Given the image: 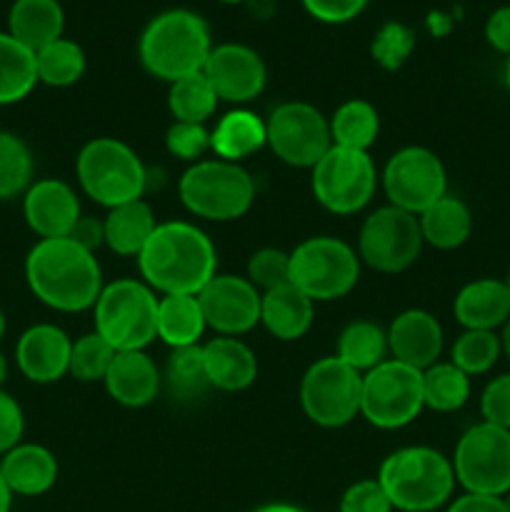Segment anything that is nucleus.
Masks as SVG:
<instances>
[{"label":"nucleus","instance_id":"37","mask_svg":"<svg viewBox=\"0 0 510 512\" xmlns=\"http://www.w3.org/2000/svg\"><path fill=\"white\" fill-rule=\"evenodd\" d=\"M503 345L495 330H463L450 348V363L463 370L468 378L483 375L498 363Z\"/></svg>","mask_w":510,"mask_h":512},{"label":"nucleus","instance_id":"43","mask_svg":"<svg viewBox=\"0 0 510 512\" xmlns=\"http://www.w3.org/2000/svg\"><path fill=\"white\" fill-rule=\"evenodd\" d=\"M165 148L173 158L193 165L203 160L205 153H210V130L198 123H178V120H173V125L165 133Z\"/></svg>","mask_w":510,"mask_h":512},{"label":"nucleus","instance_id":"40","mask_svg":"<svg viewBox=\"0 0 510 512\" xmlns=\"http://www.w3.org/2000/svg\"><path fill=\"white\" fill-rule=\"evenodd\" d=\"M115 358V350L105 338L98 333H85L78 340H73L70 350V373L80 383H103L108 375L110 363Z\"/></svg>","mask_w":510,"mask_h":512},{"label":"nucleus","instance_id":"4","mask_svg":"<svg viewBox=\"0 0 510 512\" xmlns=\"http://www.w3.org/2000/svg\"><path fill=\"white\" fill-rule=\"evenodd\" d=\"M378 483L400 512H433L443 508L455 490L453 463L425 445L390 453L378 470Z\"/></svg>","mask_w":510,"mask_h":512},{"label":"nucleus","instance_id":"44","mask_svg":"<svg viewBox=\"0 0 510 512\" xmlns=\"http://www.w3.org/2000/svg\"><path fill=\"white\" fill-rule=\"evenodd\" d=\"M340 512H393V503L378 478H365L345 490L340 498Z\"/></svg>","mask_w":510,"mask_h":512},{"label":"nucleus","instance_id":"3","mask_svg":"<svg viewBox=\"0 0 510 512\" xmlns=\"http://www.w3.org/2000/svg\"><path fill=\"white\" fill-rule=\"evenodd\" d=\"M210 50L213 40L208 23L185 8L163 10L155 15L138 40L140 65L165 83L203 73Z\"/></svg>","mask_w":510,"mask_h":512},{"label":"nucleus","instance_id":"42","mask_svg":"<svg viewBox=\"0 0 510 512\" xmlns=\"http://www.w3.org/2000/svg\"><path fill=\"white\" fill-rule=\"evenodd\" d=\"M245 278L260 290L280 288V285L290 283V253H283L280 248H260L248 258V268H245Z\"/></svg>","mask_w":510,"mask_h":512},{"label":"nucleus","instance_id":"58","mask_svg":"<svg viewBox=\"0 0 510 512\" xmlns=\"http://www.w3.org/2000/svg\"><path fill=\"white\" fill-rule=\"evenodd\" d=\"M503 500H505V505H508V510H510V493L503 495Z\"/></svg>","mask_w":510,"mask_h":512},{"label":"nucleus","instance_id":"45","mask_svg":"<svg viewBox=\"0 0 510 512\" xmlns=\"http://www.w3.org/2000/svg\"><path fill=\"white\" fill-rule=\"evenodd\" d=\"M480 415L483 423L510 430V373L498 375L485 385L480 395Z\"/></svg>","mask_w":510,"mask_h":512},{"label":"nucleus","instance_id":"31","mask_svg":"<svg viewBox=\"0 0 510 512\" xmlns=\"http://www.w3.org/2000/svg\"><path fill=\"white\" fill-rule=\"evenodd\" d=\"M38 85L35 53L0 30V105L20 103Z\"/></svg>","mask_w":510,"mask_h":512},{"label":"nucleus","instance_id":"59","mask_svg":"<svg viewBox=\"0 0 510 512\" xmlns=\"http://www.w3.org/2000/svg\"><path fill=\"white\" fill-rule=\"evenodd\" d=\"M505 283H508V290H510V278H508V280H505Z\"/></svg>","mask_w":510,"mask_h":512},{"label":"nucleus","instance_id":"55","mask_svg":"<svg viewBox=\"0 0 510 512\" xmlns=\"http://www.w3.org/2000/svg\"><path fill=\"white\" fill-rule=\"evenodd\" d=\"M3 335H5V313L3 308H0V340H3Z\"/></svg>","mask_w":510,"mask_h":512},{"label":"nucleus","instance_id":"28","mask_svg":"<svg viewBox=\"0 0 510 512\" xmlns=\"http://www.w3.org/2000/svg\"><path fill=\"white\" fill-rule=\"evenodd\" d=\"M103 225L105 245H108L115 255L138 258V255L143 253L145 243L150 240V235H153L158 220H155L153 208L140 198L133 200V203H123L118 205V208H110Z\"/></svg>","mask_w":510,"mask_h":512},{"label":"nucleus","instance_id":"19","mask_svg":"<svg viewBox=\"0 0 510 512\" xmlns=\"http://www.w3.org/2000/svg\"><path fill=\"white\" fill-rule=\"evenodd\" d=\"M70 350L73 340L63 328L53 323L30 325L15 345L18 370L38 385L58 383L70 373Z\"/></svg>","mask_w":510,"mask_h":512},{"label":"nucleus","instance_id":"2","mask_svg":"<svg viewBox=\"0 0 510 512\" xmlns=\"http://www.w3.org/2000/svg\"><path fill=\"white\" fill-rule=\"evenodd\" d=\"M25 283L40 303L58 313L93 308L105 285L95 253L73 238L38 240L25 258Z\"/></svg>","mask_w":510,"mask_h":512},{"label":"nucleus","instance_id":"46","mask_svg":"<svg viewBox=\"0 0 510 512\" xmlns=\"http://www.w3.org/2000/svg\"><path fill=\"white\" fill-rule=\"evenodd\" d=\"M300 3L310 18L328 25H340L358 18L370 0H300Z\"/></svg>","mask_w":510,"mask_h":512},{"label":"nucleus","instance_id":"7","mask_svg":"<svg viewBox=\"0 0 510 512\" xmlns=\"http://www.w3.org/2000/svg\"><path fill=\"white\" fill-rule=\"evenodd\" d=\"M95 333L115 353L145 350L158 338V295L135 278H120L103 285L93 305Z\"/></svg>","mask_w":510,"mask_h":512},{"label":"nucleus","instance_id":"21","mask_svg":"<svg viewBox=\"0 0 510 512\" xmlns=\"http://www.w3.org/2000/svg\"><path fill=\"white\" fill-rule=\"evenodd\" d=\"M103 385L110 398L123 408H145L158 398L163 373L145 350H125L115 353Z\"/></svg>","mask_w":510,"mask_h":512},{"label":"nucleus","instance_id":"13","mask_svg":"<svg viewBox=\"0 0 510 512\" xmlns=\"http://www.w3.org/2000/svg\"><path fill=\"white\" fill-rule=\"evenodd\" d=\"M418 215L395 205H383L363 220L358 233V258L378 273L395 275L408 270L423 250Z\"/></svg>","mask_w":510,"mask_h":512},{"label":"nucleus","instance_id":"16","mask_svg":"<svg viewBox=\"0 0 510 512\" xmlns=\"http://www.w3.org/2000/svg\"><path fill=\"white\" fill-rule=\"evenodd\" d=\"M260 298L245 275H215L198 293L205 325L228 338H240L260 325Z\"/></svg>","mask_w":510,"mask_h":512},{"label":"nucleus","instance_id":"47","mask_svg":"<svg viewBox=\"0 0 510 512\" xmlns=\"http://www.w3.org/2000/svg\"><path fill=\"white\" fill-rule=\"evenodd\" d=\"M25 433V415L18 400L0 388V455L13 450L15 445L23 443Z\"/></svg>","mask_w":510,"mask_h":512},{"label":"nucleus","instance_id":"38","mask_svg":"<svg viewBox=\"0 0 510 512\" xmlns=\"http://www.w3.org/2000/svg\"><path fill=\"white\" fill-rule=\"evenodd\" d=\"M33 185V155L18 135L0 130V200L25 195Z\"/></svg>","mask_w":510,"mask_h":512},{"label":"nucleus","instance_id":"39","mask_svg":"<svg viewBox=\"0 0 510 512\" xmlns=\"http://www.w3.org/2000/svg\"><path fill=\"white\" fill-rule=\"evenodd\" d=\"M163 380L168 383L170 393L175 398L190 400L195 395H203L210 388L208 375H205L203 348L193 345V348L173 350L168 358V365H165Z\"/></svg>","mask_w":510,"mask_h":512},{"label":"nucleus","instance_id":"49","mask_svg":"<svg viewBox=\"0 0 510 512\" xmlns=\"http://www.w3.org/2000/svg\"><path fill=\"white\" fill-rule=\"evenodd\" d=\"M448 512H510L503 498L498 495L463 493L448 505Z\"/></svg>","mask_w":510,"mask_h":512},{"label":"nucleus","instance_id":"17","mask_svg":"<svg viewBox=\"0 0 510 512\" xmlns=\"http://www.w3.org/2000/svg\"><path fill=\"white\" fill-rule=\"evenodd\" d=\"M203 75L213 85L218 100L233 105H245L258 98L268 80L263 58L240 43L213 45Z\"/></svg>","mask_w":510,"mask_h":512},{"label":"nucleus","instance_id":"24","mask_svg":"<svg viewBox=\"0 0 510 512\" xmlns=\"http://www.w3.org/2000/svg\"><path fill=\"white\" fill-rule=\"evenodd\" d=\"M0 473L13 495L38 498L58 480V460L45 445L18 443L0 458Z\"/></svg>","mask_w":510,"mask_h":512},{"label":"nucleus","instance_id":"12","mask_svg":"<svg viewBox=\"0 0 510 512\" xmlns=\"http://www.w3.org/2000/svg\"><path fill=\"white\" fill-rule=\"evenodd\" d=\"M455 483L465 493L503 495L510 493V430L478 423L460 435L453 453Z\"/></svg>","mask_w":510,"mask_h":512},{"label":"nucleus","instance_id":"11","mask_svg":"<svg viewBox=\"0 0 510 512\" xmlns=\"http://www.w3.org/2000/svg\"><path fill=\"white\" fill-rule=\"evenodd\" d=\"M363 375L330 355L305 370L300 380V408L320 428H343L360 415Z\"/></svg>","mask_w":510,"mask_h":512},{"label":"nucleus","instance_id":"52","mask_svg":"<svg viewBox=\"0 0 510 512\" xmlns=\"http://www.w3.org/2000/svg\"><path fill=\"white\" fill-rule=\"evenodd\" d=\"M255 512H305V510L295 508V505H288V503H270V505H263V508H258Z\"/></svg>","mask_w":510,"mask_h":512},{"label":"nucleus","instance_id":"50","mask_svg":"<svg viewBox=\"0 0 510 512\" xmlns=\"http://www.w3.org/2000/svg\"><path fill=\"white\" fill-rule=\"evenodd\" d=\"M68 238H73L75 243L83 245L85 250L95 253V250H98L100 245H105V225H103V220L90 218V215H83V218L78 220V225H75L73 233H70Z\"/></svg>","mask_w":510,"mask_h":512},{"label":"nucleus","instance_id":"5","mask_svg":"<svg viewBox=\"0 0 510 512\" xmlns=\"http://www.w3.org/2000/svg\"><path fill=\"white\" fill-rule=\"evenodd\" d=\"M178 195L183 208L195 218L230 223L253 208L255 180L240 163L203 158L180 175Z\"/></svg>","mask_w":510,"mask_h":512},{"label":"nucleus","instance_id":"15","mask_svg":"<svg viewBox=\"0 0 510 512\" xmlns=\"http://www.w3.org/2000/svg\"><path fill=\"white\" fill-rule=\"evenodd\" d=\"M268 148L290 168H315L333 148L330 123L315 105L290 100L280 103L265 120Z\"/></svg>","mask_w":510,"mask_h":512},{"label":"nucleus","instance_id":"10","mask_svg":"<svg viewBox=\"0 0 510 512\" xmlns=\"http://www.w3.org/2000/svg\"><path fill=\"white\" fill-rule=\"evenodd\" d=\"M423 410V370L388 358L363 375L360 415L375 428L400 430Z\"/></svg>","mask_w":510,"mask_h":512},{"label":"nucleus","instance_id":"34","mask_svg":"<svg viewBox=\"0 0 510 512\" xmlns=\"http://www.w3.org/2000/svg\"><path fill=\"white\" fill-rule=\"evenodd\" d=\"M35 70H38V83L50 88H70L83 78L85 53L75 40L58 38L35 53Z\"/></svg>","mask_w":510,"mask_h":512},{"label":"nucleus","instance_id":"56","mask_svg":"<svg viewBox=\"0 0 510 512\" xmlns=\"http://www.w3.org/2000/svg\"><path fill=\"white\" fill-rule=\"evenodd\" d=\"M505 88H508L510 93V58H508V65H505Z\"/></svg>","mask_w":510,"mask_h":512},{"label":"nucleus","instance_id":"27","mask_svg":"<svg viewBox=\"0 0 510 512\" xmlns=\"http://www.w3.org/2000/svg\"><path fill=\"white\" fill-rule=\"evenodd\" d=\"M268 145L265 120L248 108L225 113L210 130V153L228 163H240Z\"/></svg>","mask_w":510,"mask_h":512},{"label":"nucleus","instance_id":"18","mask_svg":"<svg viewBox=\"0 0 510 512\" xmlns=\"http://www.w3.org/2000/svg\"><path fill=\"white\" fill-rule=\"evenodd\" d=\"M23 218L40 240L68 238L83 218L78 193L65 180H35L23 195Z\"/></svg>","mask_w":510,"mask_h":512},{"label":"nucleus","instance_id":"41","mask_svg":"<svg viewBox=\"0 0 510 512\" xmlns=\"http://www.w3.org/2000/svg\"><path fill=\"white\" fill-rule=\"evenodd\" d=\"M415 48V35L408 25L403 23H385L383 28L375 33L373 43H370V55L375 63L383 70H398L403 68L405 60L410 58Z\"/></svg>","mask_w":510,"mask_h":512},{"label":"nucleus","instance_id":"22","mask_svg":"<svg viewBox=\"0 0 510 512\" xmlns=\"http://www.w3.org/2000/svg\"><path fill=\"white\" fill-rule=\"evenodd\" d=\"M200 348H203L210 388H218L223 393H240V390H248L258 378V358L240 338L218 335Z\"/></svg>","mask_w":510,"mask_h":512},{"label":"nucleus","instance_id":"54","mask_svg":"<svg viewBox=\"0 0 510 512\" xmlns=\"http://www.w3.org/2000/svg\"><path fill=\"white\" fill-rule=\"evenodd\" d=\"M5 378H8V360H5V355L0 353V388H3Z\"/></svg>","mask_w":510,"mask_h":512},{"label":"nucleus","instance_id":"9","mask_svg":"<svg viewBox=\"0 0 510 512\" xmlns=\"http://www.w3.org/2000/svg\"><path fill=\"white\" fill-rule=\"evenodd\" d=\"M378 183L380 175L365 150L333 145L310 170V188L315 200L335 215L360 213L375 198Z\"/></svg>","mask_w":510,"mask_h":512},{"label":"nucleus","instance_id":"36","mask_svg":"<svg viewBox=\"0 0 510 512\" xmlns=\"http://www.w3.org/2000/svg\"><path fill=\"white\" fill-rule=\"evenodd\" d=\"M215 108H218V95L203 73L170 83L168 110L178 123L205 125V120L215 113Z\"/></svg>","mask_w":510,"mask_h":512},{"label":"nucleus","instance_id":"26","mask_svg":"<svg viewBox=\"0 0 510 512\" xmlns=\"http://www.w3.org/2000/svg\"><path fill=\"white\" fill-rule=\"evenodd\" d=\"M65 13L58 0H13L8 10V33L33 53L63 38Z\"/></svg>","mask_w":510,"mask_h":512},{"label":"nucleus","instance_id":"14","mask_svg":"<svg viewBox=\"0 0 510 512\" xmlns=\"http://www.w3.org/2000/svg\"><path fill=\"white\" fill-rule=\"evenodd\" d=\"M388 205L420 215L448 195V173L433 150L423 145H405L395 150L380 173Z\"/></svg>","mask_w":510,"mask_h":512},{"label":"nucleus","instance_id":"1","mask_svg":"<svg viewBox=\"0 0 510 512\" xmlns=\"http://www.w3.org/2000/svg\"><path fill=\"white\" fill-rule=\"evenodd\" d=\"M135 260L143 283L158 295H198L218 275L215 245L198 225L185 220L155 225Z\"/></svg>","mask_w":510,"mask_h":512},{"label":"nucleus","instance_id":"23","mask_svg":"<svg viewBox=\"0 0 510 512\" xmlns=\"http://www.w3.org/2000/svg\"><path fill=\"white\" fill-rule=\"evenodd\" d=\"M455 320L465 330H498L510 320V290L505 280L478 278L463 285L453 303Z\"/></svg>","mask_w":510,"mask_h":512},{"label":"nucleus","instance_id":"32","mask_svg":"<svg viewBox=\"0 0 510 512\" xmlns=\"http://www.w3.org/2000/svg\"><path fill=\"white\" fill-rule=\"evenodd\" d=\"M388 355V330L370 323V320H353L340 333L335 358H340L345 365H350L360 375H365L368 370L385 363Z\"/></svg>","mask_w":510,"mask_h":512},{"label":"nucleus","instance_id":"57","mask_svg":"<svg viewBox=\"0 0 510 512\" xmlns=\"http://www.w3.org/2000/svg\"><path fill=\"white\" fill-rule=\"evenodd\" d=\"M223 5H240V3H248V0H218Z\"/></svg>","mask_w":510,"mask_h":512},{"label":"nucleus","instance_id":"35","mask_svg":"<svg viewBox=\"0 0 510 512\" xmlns=\"http://www.w3.org/2000/svg\"><path fill=\"white\" fill-rule=\"evenodd\" d=\"M470 398V378L453 363H435L423 370L425 408L435 413H455Z\"/></svg>","mask_w":510,"mask_h":512},{"label":"nucleus","instance_id":"33","mask_svg":"<svg viewBox=\"0 0 510 512\" xmlns=\"http://www.w3.org/2000/svg\"><path fill=\"white\" fill-rule=\"evenodd\" d=\"M330 123V138L338 148L365 150L378 140L380 115L373 103L363 98H350L333 113Z\"/></svg>","mask_w":510,"mask_h":512},{"label":"nucleus","instance_id":"8","mask_svg":"<svg viewBox=\"0 0 510 512\" xmlns=\"http://www.w3.org/2000/svg\"><path fill=\"white\" fill-rule=\"evenodd\" d=\"M360 258L353 245L330 235H315L290 253V283L313 303L340 300L358 285Z\"/></svg>","mask_w":510,"mask_h":512},{"label":"nucleus","instance_id":"48","mask_svg":"<svg viewBox=\"0 0 510 512\" xmlns=\"http://www.w3.org/2000/svg\"><path fill=\"white\" fill-rule=\"evenodd\" d=\"M485 40L493 45L498 53L508 55L510 58V5L493 10L485 23Z\"/></svg>","mask_w":510,"mask_h":512},{"label":"nucleus","instance_id":"6","mask_svg":"<svg viewBox=\"0 0 510 512\" xmlns=\"http://www.w3.org/2000/svg\"><path fill=\"white\" fill-rule=\"evenodd\" d=\"M75 175L80 190L108 210L140 200L148 185L140 155L118 138L88 140L75 158Z\"/></svg>","mask_w":510,"mask_h":512},{"label":"nucleus","instance_id":"20","mask_svg":"<svg viewBox=\"0 0 510 512\" xmlns=\"http://www.w3.org/2000/svg\"><path fill=\"white\" fill-rule=\"evenodd\" d=\"M388 350L390 358L398 363L428 370L443 353V328L428 310H403L388 328Z\"/></svg>","mask_w":510,"mask_h":512},{"label":"nucleus","instance_id":"25","mask_svg":"<svg viewBox=\"0 0 510 512\" xmlns=\"http://www.w3.org/2000/svg\"><path fill=\"white\" fill-rule=\"evenodd\" d=\"M260 295H263L260 298V325L273 338L293 343L313 328L315 303L308 295L300 293L293 283L280 285V288Z\"/></svg>","mask_w":510,"mask_h":512},{"label":"nucleus","instance_id":"30","mask_svg":"<svg viewBox=\"0 0 510 512\" xmlns=\"http://www.w3.org/2000/svg\"><path fill=\"white\" fill-rule=\"evenodd\" d=\"M423 243L438 250H455L473 233V215L470 208L455 195H443L438 203L430 205L418 215Z\"/></svg>","mask_w":510,"mask_h":512},{"label":"nucleus","instance_id":"29","mask_svg":"<svg viewBox=\"0 0 510 512\" xmlns=\"http://www.w3.org/2000/svg\"><path fill=\"white\" fill-rule=\"evenodd\" d=\"M208 330L198 295H160L158 298V338L170 350L193 348Z\"/></svg>","mask_w":510,"mask_h":512},{"label":"nucleus","instance_id":"51","mask_svg":"<svg viewBox=\"0 0 510 512\" xmlns=\"http://www.w3.org/2000/svg\"><path fill=\"white\" fill-rule=\"evenodd\" d=\"M13 498L15 495L10 493L8 483H5L3 473H0V512H10V508H13Z\"/></svg>","mask_w":510,"mask_h":512},{"label":"nucleus","instance_id":"53","mask_svg":"<svg viewBox=\"0 0 510 512\" xmlns=\"http://www.w3.org/2000/svg\"><path fill=\"white\" fill-rule=\"evenodd\" d=\"M500 345H503L505 358L510 360V320L503 325V333H500Z\"/></svg>","mask_w":510,"mask_h":512}]
</instances>
